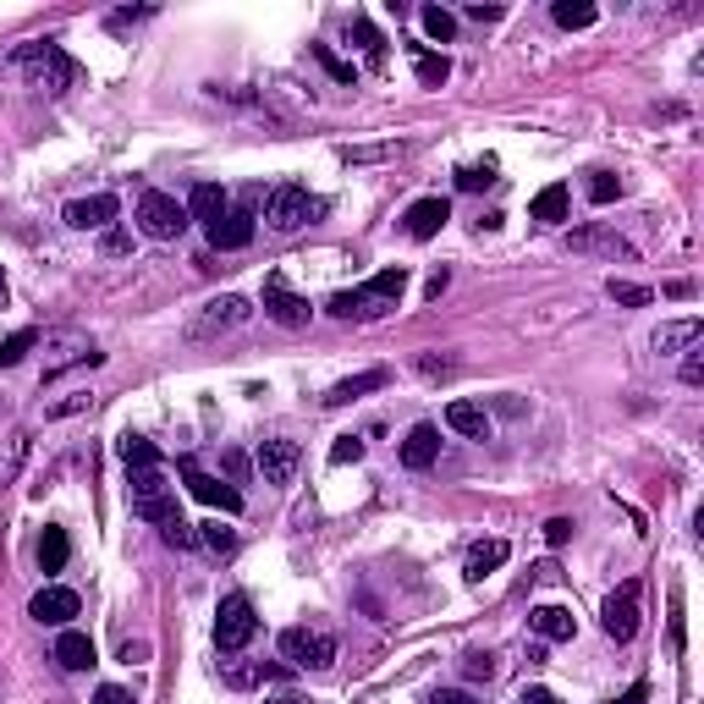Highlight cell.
<instances>
[{"label":"cell","mask_w":704,"mask_h":704,"mask_svg":"<svg viewBox=\"0 0 704 704\" xmlns=\"http://www.w3.org/2000/svg\"><path fill=\"white\" fill-rule=\"evenodd\" d=\"M363 457V440L358 435H341L336 446H330V462H358Z\"/></svg>","instance_id":"46"},{"label":"cell","mask_w":704,"mask_h":704,"mask_svg":"<svg viewBox=\"0 0 704 704\" xmlns=\"http://www.w3.org/2000/svg\"><path fill=\"white\" fill-rule=\"evenodd\" d=\"M264 704H314V699H303V693H275V699H264Z\"/></svg>","instance_id":"57"},{"label":"cell","mask_w":704,"mask_h":704,"mask_svg":"<svg viewBox=\"0 0 704 704\" xmlns=\"http://www.w3.org/2000/svg\"><path fill=\"white\" fill-rule=\"evenodd\" d=\"M446 220H451V204H446V198H418V204L402 215V226H407V237H413V242H429L440 226H446Z\"/></svg>","instance_id":"17"},{"label":"cell","mask_w":704,"mask_h":704,"mask_svg":"<svg viewBox=\"0 0 704 704\" xmlns=\"http://www.w3.org/2000/svg\"><path fill=\"white\" fill-rule=\"evenodd\" d=\"M149 17V6H132V11H110V28H132V22Z\"/></svg>","instance_id":"49"},{"label":"cell","mask_w":704,"mask_h":704,"mask_svg":"<svg viewBox=\"0 0 704 704\" xmlns=\"http://www.w3.org/2000/svg\"><path fill=\"white\" fill-rule=\"evenodd\" d=\"M116 451H121V462H127V473H132V468H160V451H154L143 435H121Z\"/></svg>","instance_id":"29"},{"label":"cell","mask_w":704,"mask_h":704,"mask_svg":"<svg viewBox=\"0 0 704 704\" xmlns=\"http://www.w3.org/2000/svg\"><path fill=\"white\" fill-rule=\"evenodd\" d=\"M528 627H534L545 644H572V633H578L567 605H534V611H528Z\"/></svg>","instance_id":"20"},{"label":"cell","mask_w":704,"mask_h":704,"mask_svg":"<svg viewBox=\"0 0 704 704\" xmlns=\"http://www.w3.org/2000/svg\"><path fill=\"white\" fill-rule=\"evenodd\" d=\"M418 374H429V380H440V374H451V363H446V358H429V352H424V358H418Z\"/></svg>","instance_id":"50"},{"label":"cell","mask_w":704,"mask_h":704,"mask_svg":"<svg viewBox=\"0 0 704 704\" xmlns=\"http://www.w3.org/2000/svg\"><path fill=\"white\" fill-rule=\"evenodd\" d=\"M66 556H72V545H66V528H44V539H39V567H44V572H61Z\"/></svg>","instance_id":"28"},{"label":"cell","mask_w":704,"mask_h":704,"mask_svg":"<svg viewBox=\"0 0 704 704\" xmlns=\"http://www.w3.org/2000/svg\"><path fill=\"white\" fill-rule=\"evenodd\" d=\"M523 704H561L550 688H523Z\"/></svg>","instance_id":"53"},{"label":"cell","mask_w":704,"mask_h":704,"mask_svg":"<svg viewBox=\"0 0 704 704\" xmlns=\"http://www.w3.org/2000/svg\"><path fill=\"white\" fill-rule=\"evenodd\" d=\"M402 292H407V270L391 264V270H380L374 281L352 286V292H336L325 308L336 319H380V314H391V308L402 303Z\"/></svg>","instance_id":"2"},{"label":"cell","mask_w":704,"mask_h":704,"mask_svg":"<svg viewBox=\"0 0 704 704\" xmlns=\"http://www.w3.org/2000/svg\"><path fill=\"white\" fill-rule=\"evenodd\" d=\"M198 539H204V545L215 550V556H231V550H237V534H231V528L220 523V517H215V523H204V534H198Z\"/></svg>","instance_id":"40"},{"label":"cell","mask_w":704,"mask_h":704,"mask_svg":"<svg viewBox=\"0 0 704 704\" xmlns=\"http://www.w3.org/2000/svg\"><path fill=\"white\" fill-rule=\"evenodd\" d=\"M226 209H231V198H226V187H215V182H198V187H193V198H187V215L204 220V231L215 226Z\"/></svg>","instance_id":"23"},{"label":"cell","mask_w":704,"mask_h":704,"mask_svg":"<svg viewBox=\"0 0 704 704\" xmlns=\"http://www.w3.org/2000/svg\"><path fill=\"white\" fill-rule=\"evenodd\" d=\"M77 611H83V600H77L72 589H61V583H50V589H39L28 600V616H33V622H44V627H66Z\"/></svg>","instance_id":"12"},{"label":"cell","mask_w":704,"mask_h":704,"mask_svg":"<svg viewBox=\"0 0 704 704\" xmlns=\"http://www.w3.org/2000/svg\"><path fill=\"white\" fill-rule=\"evenodd\" d=\"M116 193H94V198H72L66 204V226L72 231H99V226H110L116 220Z\"/></svg>","instance_id":"15"},{"label":"cell","mask_w":704,"mask_h":704,"mask_svg":"<svg viewBox=\"0 0 704 704\" xmlns=\"http://www.w3.org/2000/svg\"><path fill=\"white\" fill-rule=\"evenodd\" d=\"M33 347H39V330H17V336H6V341H0V369H17Z\"/></svg>","instance_id":"32"},{"label":"cell","mask_w":704,"mask_h":704,"mask_svg":"<svg viewBox=\"0 0 704 704\" xmlns=\"http://www.w3.org/2000/svg\"><path fill=\"white\" fill-rule=\"evenodd\" d=\"M594 17H600V11H594L589 0H556V22H561V28H594Z\"/></svg>","instance_id":"34"},{"label":"cell","mask_w":704,"mask_h":704,"mask_svg":"<svg viewBox=\"0 0 704 704\" xmlns=\"http://www.w3.org/2000/svg\"><path fill=\"white\" fill-rule=\"evenodd\" d=\"M506 556H512L506 539H479V545L468 550V583H484L495 567H506Z\"/></svg>","instance_id":"24"},{"label":"cell","mask_w":704,"mask_h":704,"mask_svg":"<svg viewBox=\"0 0 704 704\" xmlns=\"http://www.w3.org/2000/svg\"><path fill=\"white\" fill-rule=\"evenodd\" d=\"M418 22H424V33H429L435 44H451V39H457V17H451L446 6H424V11H418Z\"/></svg>","instance_id":"30"},{"label":"cell","mask_w":704,"mask_h":704,"mask_svg":"<svg viewBox=\"0 0 704 704\" xmlns=\"http://www.w3.org/2000/svg\"><path fill=\"white\" fill-rule=\"evenodd\" d=\"M671 644L682 649V600H671Z\"/></svg>","instance_id":"55"},{"label":"cell","mask_w":704,"mask_h":704,"mask_svg":"<svg viewBox=\"0 0 704 704\" xmlns=\"http://www.w3.org/2000/svg\"><path fill=\"white\" fill-rule=\"evenodd\" d=\"M413 72H418V83H424V88H446L451 61H446V55H429V50H418V55H413Z\"/></svg>","instance_id":"31"},{"label":"cell","mask_w":704,"mask_h":704,"mask_svg":"<svg viewBox=\"0 0 704 704\" xmlns=\"http://www.w3.org/2000/svg\"><path fill=\"white\" fill-rule=\"evenodd\" d=\"M682 385H704V352H699V341H693L688 358H682Z\"/></svg>","instance_id":"44"},{"label":"cell","mask_w":704,"mask_h":704,"mask_svg":"<svg viewBox=\"0 0 704 704\" xmlns=\"http://www.w3.org/2000/svg\"><path fill=\"white\" fill-rule=\"evenodd\" d=\"M567 539H572V517H550V523H545V545L561 550Z\"/></svg>","instance_id":"45"},{"label":"cell","mask_w":704,"mask_h":704,"mask_svg":"<svg viewBox=\"0 0 704 704\" xmlns=\"http://www.w3.org/2000/svg\"><path fill=\"white\" fill-rule=\"evenodd\" d=\"M644 693H649L644 682H633V688H627V693H622V699H616V704H644Z\"/></svg>","instance_id":"56"},{"label":"cell","mask_w":704,"mask_h":704,"mask_svg":"<svg viewBox=\"0 0 704 704\" xmlns=\"http://www.w3.org/2000/svg\"><path fill=\"white\" fill-rule=\"evenodd\" d=\"M160 539H165L171 550H193V545H198V534L182 523V517H176V523H165V528H160Z\"/></svg>","instance_id":"42"},{"label":"cell","mask_w":704,"mask_h":704,"mask_svg":"<svg viewBox=\"0 0 704 704\" xmlns=\"http://www.w3.org/2000/svg\"><path fill=\"white\" fill-rule=\"evenodd\" d=\"M314 215H319V204L308 198V187H297V182L270 187V198H264V220H270V231H297V226H308Z\"/></svg>","instance_id":"8"},{"label":"cell","mask_w":704,"mask_h":704,"mask_svg":"<svg viewBox=\"0 0 704 704\" xmlns=\"http://www.w3.org/2000/svg\"><path fill=\"white\" fill-rule=\"evenodd\" d=\"M446 429H457V435H468V440H484L490 435V413H484L479 402H468V396H457V402L446 407Z\"/></svg>","instance_id":"22"},{"label":"cell","mask_w":704,"mask_h":704,"mask_svg":"<svg viewBox=\"0 0 704 704\" xmlns=\"http://www.w3.org/2000/svg\"><path fill=\"white\" fill-rule=\"evenodd\" d=\"M127 501H132V517H143V523L165 528L176 523V501H171V479H165V468H132L127 473Z\"/></svg>","instance_id":"3"},{"label":"cell","mask_w":704,"mask_h":704,"mask_svg":"<svg viewBox=\"0 0 704 704\" xmlns=\"http://www.w3.org/2000/svg\"><path fill=\"white\" fill-rule=\"evenodd\" d=\"M699 336H704L699 319H671V325L655 330V352H682V347H693Z\"/></svg>","instance_id":"27"},{"label":"cell","mask_w":704,"mask_h":704,"mask_svg":"<svg viewBox=\"0 0 704 704\" xmlns=\"http://www.w3.org/2000/svg\"><path fill=\"white\" fill-rule=\"evenodd\" d=\"M435 457H440V429L435 424H413L407 440H402V468L424 473V468H435Z\"/></svg>","instance_id":"19"},{"label":"cell","mask_w":704,"mask_h":704,"mask_svg":"<svg viewBox=\"0 0 704 704\" xmlns=\"http://www.w3.org/2000/svg\"><path fill=\"white\" fill-rule=\"evenodd\" d=\"M385 380H391L385 369H363V374H352V380H336V385L325 391V407H347V402H358V396L380 391Z\"/></svg>","instance_id":"21"},{"label":"cell","mask_w":704,"mask_h":704,"mask_svg":"<svg viewBox=\"0 0 704 704\" xmlns=\"http://www.w3.org/2000/svg\"><path fill=\"white\" fill-rule=\"evenodd\" d=\"M638 616H644V583H638V578H627L616 594H605V605H600V627H605V638L627 644V638L638 633Z\"/></svg>","instance_id":"6"},{"label":"cell","mask_w":704,"mask_h":704,"mask_svg":"<svg viewBox=\"0 0 704 704\" xmlns=\"http://www.w3.org/2000/svg\"><path fill=\"white\" fill-rule=\"evenodd\" d=\"M55 660H61L66 671H88L94 666V638L77 633V627H66V633L55 638Z\"/></svg>","instance_id":"25"},{"label":"cell","mask_w":704,"mask_h":704,"mask_svg":"<svg viewBox=\"0 0 704 704\" xmlns=\"http://www.w3.org/2000/svg\"><path fill=\"white\" fill-rule=\"evenodd\" d=\"M0 308H6V275H0Z\"/></svg>","instance_id":"58"},{"label":"cell","mask_w":704,"mask_h":704,"mask_svg":"<svg viewBox=\"0 0 704 704\" xmlns=\"http://www.w3.org/2000/svg\"><path fill=\"white\" fill-rule=\"evenodd\" d=\"M72 363H88V369H94V363H105V352H99L94 341H83V336H61V341H55V352L44 358V380L66 374Z\"/></svg>","instance_id":"16"},{"label":"cell","mask_w":704,"mask_h":704,"mask_svg":"<svg viewBox=\"0 0 704 704\" xmlns=\"http://www.w3.org/2000/svg\"><path fill=\"white\" fill-rule=\"evenodd\" d=\"M605 292H611V303H622V308H644L649 303V286H633V281H605Z\"/></svg>","instance_id":"39"},{"label":"cell","mask_w":704,"mask_h":704,"mask_svg":"<svg viewBox=\"0 0 704 704\" xmlns=\"http://www.w3.org/2000/svg\"><path fill=\"white\" fill-rule=\"evenodd\" d=\"M264 314H270L275 325H286V330H303L314 308H308V297H297L281 275H270V281H264Z\"/></svg>","instance_id":"10"},{"label":"cell","mask_w":704,"mask_h":704,"mask_svg":"<svg viewBox=\"0 0 704 704\" xmlns=\"http://www.w3.org/2000/svg\"><path fill=\"white\" fill-rule=\"evenodd\" d=\"M253 319V303L248 297H237V292H226V297H209L204 303V314H198V330H237V325H248Z\"/></svg>","instance_id":"14"},{"label":"cell","mask_w":704,"mask_h":704,"mask_svg":"<svg viewBox=\"0 0 704 704\" xmlns=\"http://www.w3.org/2000/svg\"><path fill=\"white\" fill-rule=\"evenodd\" d=\"M176 473H182V484L198 495L204 506H220V512H242V490H231V484H220L215 473H204V468H193V462H176Z\"/></svg>","instance_id":"11"},{"label":"cell","mask_w":704,"mask_h":704,"mask_svg":"<svg viewBox=\"0 0 704 704\" xmlns=\"http://www.w3.org/2000/svg\"><path fill=\"white\" fill-rule=\"evenodd\" d=\"M468 17H473V22H501L506 11H501V6H468Z\"/></svg>","instance_id":"52"},{"label":"cell","mask_w":704,"mask_h":704,"mask_svg":"<svg viewBox=\"0 0 704 704\" xmlns=\"http://www.w3.org/2000/svg\"><path fill=\"white\" fill-rule=\"evenodd\" d=\"M567 248L572 253H594V259H611V264H633L638 259L633 242L616 237L611 226H578V231H567Z\"/></svg>","instance_id":"9"},{"label":"cell","mask_w":704,"mask_h":704,"mask_svg":"<svg viewBox=\"0 0 704 704\" xmlns=\"http://www.w3.org/2000/svg\"><path fill=\"white\" fill-rule=\"evenodd\" d=\"M94 407V391H66L61 402H44V418H77Z\"/></svg>","instance_id":"35"},{"label":"cell","mask_w":704,"mask_h":704,"mask_svg":"<svg viewBox=\"0 0 704 704\" xmlns=\"http://www.w3.org/2000/svg\"><path fill=\"white\" fill-rule=\"evenodd\" d=\"M429 704H479V699H473L468 688H435V693H429Z\"/></svg>","instance_id":"47"},{"label":"cell","mask_w":704,"mask_h":704,"mask_svg":"<svg viewBox=\"0 0 704 704\" xmlns=\"http://www.w3.org/2000/svg\"><path fill=\"white\" fill-rule=\"evenodd\" d=\"M253 633H259L253 600H248V594H226V600H220V611H215V649H220V655H237Z\"/></svg>","instance_id":"7"},{"label":"cell","mask_w":704,"mask_h":704,"mask_svg":"<svg viewBox=\"0 0 704 704\" xmlns=\"http://www.w3.org/2000/svg\"><path fill=\"white\" fill-rule=\"evenodd\" d=\"M490 182H495L490 165H462V171H457V187H462V193H479V187H490Z\"/></svg>","instance_id":"43"},{"label":"cell","mask_w":704,"mask_h":704,"mask_svg":"<svg viewBox=\"0 0 704 704\" xmlns=\"http://www.w3.org/2000/svg\"><path fill=\"white\" fill-rule=\"evenodd\" d=\"M11 66H17L28 83H39L44 94H66V88L83 77V66H77L55 39H28V44H17V50H11Z\"/></svg>","instance_id":"1"},{"label":"cell","mask_w":704,"mask_h":704,"mask_svg":"<svg viewBox=\"0 0 704 704\" xmlns=\"http://www.w3.org/2000/svg\"><path fill=\"white\" fill-rule=\"evenodd\" d=\"M281 660L297 671H330L336 666V638L319 627H286L281 633Z\"/></svg>","instance_id":"4"},{"label":"cell","mask_w":704,"mask_h":704,"mask_svg":"<svg viewBox=\"0 0 704 704\" xmlns=\"http://www.w3.org/2000/svg\"><path fill=\"white\" fill-rule=\"evenodd\" d=\"M138 231L154 242H176L187 231V204H176L171 193H160V187H149V193L138 198Z\"/></svg>","instance_id":"5"},{"label":"cell","mask_w":704,"mask_h":704,"mask_svg":"<svg viewBox=\"0 0 704 704\" xmlns=\"http://www.w3.org/2000/svg\"><path fill=\"white\" fill-rule=\"evenodd\" d=\"M209 242H215L220 253H237L253 242V209H226V215L209 226Z\"/></svg>","instance_id":"18"},{"label":"cell","mask_w":704,"mask_h":704,"mask_svg":"<svg viewBox=\"0 0 704 704\" xmlns=\"http://www.w3.org/2000/svg\"><path fill=\"white\" fill-rule=\"evenodd\" d=\"M253 462H259L264 484H292V479H297V462H303V451H297V440H264Z\"/></svg>","instance_id":"13"},{"label":"cell","mask_w":704,"mask_h":704,"mask_svg":"<svg viewBox=\"0 0 704 704\" xmlns=\"http://www.w3.org/2000/svg\"><path fill=\"white\" fill-rule=\"evenodd\" d=\"M462 677H468V682H490L495 677V655H490V649H468V655H462Z\"/></svg>","instance_id":"38"},{"label":"cell","mask_w":704,"mask_h":704,"mask_svg":"<svg viewBox=\"0 0 704 704\" xmlns=\"http://www.w3.org/2000/svg\"><path fill=\"white\" fill-rule=\"evenodd\" d=\"M264 677H281V666H226V688H259Z\"/></svg>","instance_id":"37"},{"label":"cell","mask_w":704,"mask_h":704,"mask_svg":"<svg viewBox=\"0 0 704 704\" xmlns=\"http://www.w3.org/2000/svg\"><path fill=\"white\" fill-rule=\"evenodd\" d=\"M583 193H589V204H616V198H622V176H611V171H589Z\"/></svg>","instance_id":"33"},{"label":"cell","mask_w":704,"mask_h":704,"mask_svg":"<svg viewBox=\"0 0 704 704\" xmlns=\"http://www.w3.org/2000/svg\"><path fill=\"white\" fill-rule=\"evenodd\" d=\"M314 61L325 66V72L336 77V83H358V72H352L347 61H336V55H330V44H314Z\"/></svg>","instance_id":"41"},{"label":"cell","mask_w":704,"mask_h":704,"mask_svg":"<svg viewBox=\"0 0 704 704\" xmlns=\"http://www.w3.org/2000/svg\"><path fill=\"white\" fill-rule=\"evenodd\" d=\"M528 215H534V220H545V226H561V220H567V187H561V182L539 187V193H534V204H528Z\"/></svg>","instance_id":"26"},{"label":"cell","mask_w":704,"mask_h":704,"mask_svg":"<svg viewBox=\"0 0 704 704\" xmlns=\"http://www.w3.org/2000/svg\"><path fill=\"white\" fill-rule=\"evenodd\" d=\"M143 655H149V644H143V638H138V644H121V660H127V666H138Z\"/></svg>","instance_id":"54"},{"label":"cell","mask_w":704,"mask_h":704,"mask_svg":"<svg viewBox=\"0 0 704 704\" xmlns=\"http://www.w3.org/2000/svg\"><path fill=\"white\" fill-rule=\"evenodd\" d=\"M127 248H132L127 231H105V253H127Z\"/></svg>","instance_id":"51"},{"label":"cell","mask_w":704,"mask_h":704,"mask_svg":"<svg viewBox=\"0 0 704 704\" xmlns=\"http://www.w3.org/2000/svg\"><path fill=\"white\" fill-rule=\"evenodd\" d=\"M352 39H358V50L369 55V61H380V55H385V39H380V28H374L369 17H352Z\"/></svg>","instance_id":"36"},{"label":"cell","mask_w":704,"mask_h":704,"mask_svg":"<svg viewBox=\"0 0 704 704\" xmlns=\"http://www.w3.org/2000/svg\"><path fill=\"white\" fill-rule=\"evenodd\" d=\"M94 704H138V699H132L127 688H116V682H105V688L94 693Z\"/></svg>","instance_id":"48"}]
</instances>
